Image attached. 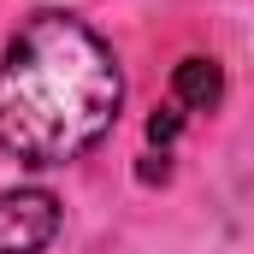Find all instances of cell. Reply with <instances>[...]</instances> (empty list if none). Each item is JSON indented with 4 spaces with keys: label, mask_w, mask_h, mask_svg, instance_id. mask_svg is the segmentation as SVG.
<instances>
[{
    "label": "cell",
    "mask_w": 254,
    "mask_h": 254,
    "mask_svg": "<svg viewBox=\"0 0 254 254\" xmlns=\"http://www.w3.org/2000/svg\"><path fill=\"white\" fill-rule=\"evenodd\" d=\"M125 77L77 12H30L0 54V160L48 172L119 125Z\"/></svg>",
    "instance_id": "obj_1"
},
{
    "label": "cell",
    "mask_w": 254,
    "mask_h": 254,
    "mask_svg": "<svg viewBox=\"0 0 254 254\" xmlns=\"http://www.w3.org/2000/svg\"><path fill=\"white\" fill-rule=\"evenodd\" d=\"M54 237H60V201L48 190L0 195V254H42Z\"/></svg>",
    "instance_id": "obj_2"
},
{
    "label": "cell",
    "mask_w": 254,
    "mask_h": 254,
    "mask_svg": "<svg viewBox=\"0 0 254 254\" xmlns=\"http://www.w3.org/2000/svg\"><path fill=\"white\" fill-rule=\"evenodd\" d=\"M172 101H178L184 113H213V107L225 101V71H219V60L190 54V60L172 71Z\"/></svg>",
    "instance_id": "obj_3"
},
{
    "label": "cell",
    "mask_w": 254,
    "mask_h": 254,
    "mask_svg": "<svg viewBox=\"0 0 254 254\" xmlns=\"http://www.w3.org/2000/svg\"><path fill=\"white\" fill-rule=\"evenodd\" d=\"M184 119H190V113H184L178 101H166V107H160V113L148 119V142H154V148H166V142H172V136L184 130Z\"/></svg>",
    "instance_id": "obj_4"
}]
</instances>
